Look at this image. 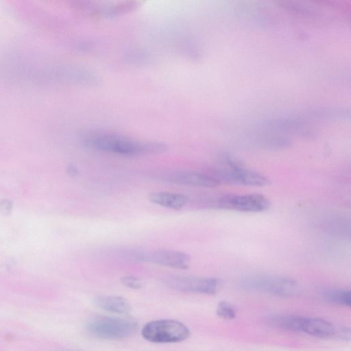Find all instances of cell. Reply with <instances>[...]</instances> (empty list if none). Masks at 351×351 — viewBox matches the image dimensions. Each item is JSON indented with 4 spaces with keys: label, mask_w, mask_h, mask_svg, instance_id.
I'll return each mask as SVG.
<instances>
[{
    "label": "cell",
    "mask_w": 351,
    "mask_h": 351,
    "mask_svg": "<svg viewBox=\"0 0 351 351\" xmlns=\"http://www.w3.org/2000/svg\"><path fill=\"white\" fill-rule=\"evenodd\" d=\"M82 143L90 149L123 156L159 154L167 152V144L156 141H141L112 133L85 131Z\"/></svg>",
    "instance_id": "1"
},
{
    "label": "cell",
    "mask_w": 351,
    "mask_h": 351,
    "mask_svg": "<svg viewBox=\"0 0 351 351\" xmlns=\"http://www.w3.org/2000/svg\"><path fill=\"white\" fill-rule=\"evenodd\" d=\"M86 328L95 337L116 340L125 339L134 335L137 329V323L128 318L100 317L89 321Z\"/></svg>",
    "instance_id": "2"
},
{
    "label": "cell",
    "mask_w": 351,
    "mask_h": 351,
    "mask_svg": "<svg viewBox=\"0 0 351 351\" xmlns=\"http://www.w3.org/2000/svg\"><path fill=\"white\" fill-rule=\"evenodd\" d=\"M141 335L145 340L152 343H178L186 339L190 335V330L179 321L164 319L145 324Z\"/></svg>",
    "instance_id": "3"
},
{
    "label": "cell",
    "mask_w": 351,
    "mask_h": 351,
    "mask_svg": "<svg viewBox=\"0 0 351 351\" xmlns=\"http://www.w3.org/2000/svg\"><path fill=\"white\" fill-rule=\"evenodd\" d=\"M243 284L247 289L278 296H291L300 291L296 281L278 276H251L244 279Z\"/></svg>",
    "instance_id": "4"
},
{
    "label": "cell",
    "mask_w": 351,
    "mask_h": 351,
    "mask_svg": "<svg viewBox=\"0 0 351 351\" xmlns=\"http://www.w3.org/2000/svg\"><path fill=\"white\" fill-rule=\"evenodd\" d=\"M228 162V167L218 169L212 174L219 182L255 186L270 184V180L265 176L231 161Z\"/></svg>",
    "instance_id": "5"
},
{
    "label": "cell",
    "mask_w": 351,
    "mask_h": 351,
    "mask_svg": "<svg viewBox=\"0 0 351 351\" xmlns=\"http://www.w3.org/2000/svg\"><path fill=\"white\" fill-rule=\"evenodd\" d=\"M163 283L172 289L183 292L215 294L220 286L218 279L192 276H173L163 279Z\"/></svg>",
    "instance_id": "6"
},
{
    "label": "cell",
    "mask_w": 351,
    "mask_h": 351,
    "mask_svg": "<svg viewBox=\"0 0 351 351\" xmlns=\"http://www.w3.org/2000/svg\"><path fill=\"white\" fill-rule=\"evenodd\" d=\"M153 177L163 182L188 186L214 188L220 184V182L212 175L189 171L156 173Z\"/></svg>",
    "instance_id": "7"
},
{
    "label": "cell",
    "mask_w": 351,
    "mask_h": 351,
    "mask_svg": "<svg viewBox=\"0 0 351 351\" xmlns=\"http://www.w3.org/2000/svg\"><path fill=\"white\" fill-rule=\"evenodd\" d=\"M219 207L242 212H262L270 206L269 200L261 194L228 195L218 200Z\"/></svg>",
    "instance_id": "8"
},
{
    "label": "cell",
    "mask_w": 351,
    "mask_h": 351,
    "mask_svg": "<svg viewBox=\"0 0 351 351\" xmlns=\"http://www.w3.org/2000/svg\"><path fill=\"white\" fill-rule=\"evenodd\" d=\"M142 261L177 269H186L189 266L190 256L176 250H157L143 254Z\"/></svg>",
    "instance_id": "9"
},
{
    "label": "cell",
    "mask_w": 351,
    "mask_h": 351,
    "mask_svg": "<svg viewBox=\"0 0 351 351\" xmlns=\"http://www.w3.org/2000/svg\"><path fill=\"white\" fill-rule=\"evenodd\" d=\"M94 303L103 311L119 315L128 314L132 309L128 300L121 296H99L95 299Z\"/></svg>",
    "instance_id": "10"
},
{
    "label": "cell",
    "mask_w": 351,
    "mask_h": 351,
    "mask_svg": "<svg viewBox=\"0 0 351 351\" xmlns=\"http://www.w3.org/2000/svg\"><path fill=\"white\" fill-rule=\"evenodd\" d=\"M335 328L328 321L319 317H305L302 332L319 338L332 336Z\"/></svg>",
    "instance_id": "11"
},
{
    "label": "cell",
    "mask_w": 351,
    "mask_h": 351,
    "mask_svg": "<svg viewBox=\"0 0 351 351\" xmlns=\"http://www.w3.org/2000/svg\"><path fill=\"white\" fill-rule=\"evenodd\" d=\"M151 202L171 209L180 210L188 202L189 198L180 193L171 192H154L149 195Z\"/></svg>",
    "instance_id": "12"
},
{
    "label": "cell",
    "mask_w": 351,
    "mask_h": 351,
    "mask_svg": "<svg viewBox=\"0 0 351 351\" xmlns=\"http://www.w3.org/2000/svg\"><path fill=\"white\" fill-rule=\"evenodd\" d=\"M304 317L291 315H276L269 318L274 327L283 330L302 332Z\"/></svg>",
    "instance_id": "13"
},
{
    "label": "cell",
    "mask_w": 351,
    "mask_h": 351,
    "mask_svg": "<svg viewBox=\"0 0 351 351\" xmlns=\"http://www.w3.org/2000/svg\"><path fill=\"white\" fill-rule=\"evenodd\" d=\"M324 299L331 303L350 306L351 293L349 289H329L324 293Z\"/></svg>",
    "instance_id": "14"
},
{
    "label": "cell",
    "mask_w": 351,
    "mask_h": 351,
    "mask_svg": "<svg viewBox=\"0 0 351 351\" xmlns=\"http://www.w3.org/2000/svg\"><path fill=\"white\" fill-rule=\"evenodd\" d=\"M217 314L225 319H233L236 317V311L234 306L226 301H221L217 307Z\"/></svg>",
    "instance_id": "15"
},
{
    "label": "cell",
    "mask_w": 351,
    "mask_h": 351,
    "mask_svg": "<svg viewBox=\"0 0 351 351\" xmlns=\"http://www.w3.org/2000/svg\"><path fill=\"white\" fill-rule=\"evenodd\" d=\"M121 283L130 289H138L143 287V281L135 276H126L121 278Z\"/></svg>",
    "instance_id": "16"
},
{
    "label": "cell",
    "mask_w": 351,
    "mask_h": 351,
    "mask_svg": "<svg viewBox=\"0 0 351 351\" xmlns=\"http://www.w3.org/2000/svg\"><path fill=\"white\" fill-rule=\"evenodd\" d=\"M332 336L338 339L350 341L351 337L350 330L346 328H339L337 330L335 329Z\"/></svg>",
    "instance_id": "17"
},
{
    "label": "cell",
    "mask_w": 351,
    "mask_h": 351,
    "mask_svg": "<svg viewBox=\"0 0 351 351\" xmlns=\"http://www.w3.org/2000/svg\"><path fill=\"white\" fill-rule=\"evenodd\" d=\"M12 206L11 204L9 202L4 201L3 203L0 204V209L3 213H9L11 210Z\"/></svg>",
    "instance_id": "18"
},
{
    "label": "cell",
    "mask_w": 351,
    "mask_h": 351,
    "mask_svg": "<svg viewBox=\"0 0 351 351\" xmlns=\"http://www.w3.org/2000/svg\"><path fill=\"white\" fill-rule=\"evenodd\" d=\"M69 173L73 176H75L78 173L77 169L75 167H69Z\"/></svg>",
    "instance_id": "19"
}]
</instances>
